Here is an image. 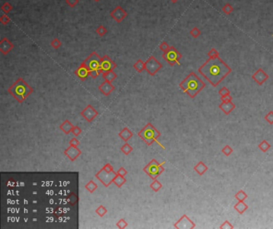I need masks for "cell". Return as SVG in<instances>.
<instances>
[{
    "instance_id": "cell-1",
    "label": "cell",
    "mask_w": 273,
    "mask_h": 229,
    "mask_svg": "<svg viewBox=\"0 0 273 229\" xmlns=\"http://www.w3.org/2000/svg\"><path fill=\"white\" fill-rule=\"evenodd\" d=\"M198 71L213 85L216 87L232 72V69L219 57L208 58L199 68Z\"/></svg>"
},
{
    "instance_id": "cell-2",
    "label": "cell",
    "mask_w": 273,
    "mask_h": 229,
    "mask_svg": "<svg viewBox=\"0 0 273 229\" xmlns=\"http://www.w3.org/2000/svg\"><path fill=\"white\" fill-rule=\"evenodd\" d=\"M205 85L204 81L194 72L189 73V75L180 84L181 90L192 98H195L205 87Z\"/></svg>"
},
{
    "instance_id": "cell-3",
    "label": "cell",
    "mask_w": 273,
    "mask_h": 229,
    "mask_svg": "<svg viewBox=\"0 0 273 229\" xmlns=\"http://www.w3.org/2000/svg\"><path fill=\"white\" fill-rule=\"evenodd\" d=\"M32 91L31 88L28 86L27 83L23 79H19L10 89H9V92L13 94L14 96L17 98L20 102H22L24 100L29 94Z\"/></svg>"
},
{
    "instance_id": "cell-4",
    "label": "cell",
    "mask_w": 273,
    "mask_h": 229,
    "mask_svg": "<svg viewBox=\"0 0 273 229\" xmlns=\"http://www.w3.org/2000/svg\"><path fill=\"white\" fill-rule=\"evenodd\" d=\"M83 64L89 69L90 76L94 77V78L98 77V75L102 72V69H101V58H99V56L95 52L92 53L86 59V61L83 62Z\"/></svg>"
},
{
    "instance_id": "cell-5",
    "label": "cell",
    "mask_w": 273,
    "mask_h": 229,
    "mask_svg": "<svg viewBox=\"0 0 273 229\" xmlns=\"http://www.w3.org/2000/svg\"><path fill=\"white\" fill-rule=\"evenodd\" d=\"M140 137L143 138L148 144H151L153 141H157V137H159V133L151 125H147L142 132L139 133Z\"/></svg>"
},
{
    "instance_id": "cell-6",
    "label": "cell",
    "mask_w": 273,
    "mask_h": 229,
    "mask_svg": "<svg viewBox=\"0 0 273 229\" xmlns=\"http://www.w3.org/2000/svg\"><path fill=\"white\" fill-rule=\"evenodd\" d=\"M163 57L171 65H174L176 64L180 65V60L182 58V54H180L175 47L170 46V48L167 51H165Z\"/></svg>"
},
{
    "instance_id": "cell-7",
    "label": "cell",
    "mask_w": 273,
    "mask_h": 229,
    "mask_svg": "<svg viewBox=\"0 0 273 229\" xmlns=\"http://www.w3.org/2000/svg\"><path fill=\"white\" fill-rule=\"evenodd\" d=\"M164 170L162 164H159L155 160H152L151 163L144 169V171L147 173L151 178L155 179L159 174L162 173V172Z\"/></svg>"
},
{
    "instance_id": "cell-8",
    "label": "cell",
    "mask_w": 273,
    "mask_h": 229,
    "mask_svg": "<svg viewBox=\"0 0 273 229\" xmlns=\"http://www.w3.org/2000/svg\"><path fill=\"white\" fill-rule=\"evenodd\" d=\"M96 177L99 178V181L105 185V186H108L110 183L112 181H114L115 177H116V174L114 172H107L103 169L99 172V173L97 174Z\"/></svg>"
},
{
    "instance_id": "cell-9",
    "label": "cell",
    "mask_w": 273,
    "mask_h": 229,
    "mask_svg": "<svg viewBox=\"0 0 273 229\" xmlns=\"http://www.w3.org/2000/svg\"><path fill=\"white\" fill-rule=\"evenodd\" d=\"M161 68H162V65L154 57H151L145 63V69L151 75H154Z\"/></svg>"
},
{
    "instance_id": "cell-10",
    "label": "cell",
    "mask_w": 273,
    "mask_h": 229,
    "mask_svg": "<svg viewBox=\"0 0 273 229\" xmlns=\"http://www.w3.org/2000/svg\"><path fill=\"white\" fill-rule=\"evenodd\" d=\"M175 227L183 229H192L196 227V224L189 219L187 215H184L175 224Z\"/></svg>"
},
{
    "instance_id": "cell-11",
    "label": "cell",
    "mask_w": 273,
    "mask_h": 229,
    "mask_svg": "<svg viewBox=\"0 0 273 229\" xmlns=\"http://www.w3.org/2000/svg\"><path fill=\"white\" fill-rule=\"evenodd\" d=\"M268 78H269L268 74L266 73V72L263 69H261V68L257 69L255 72V73H253V75H252V79L257 83L258 85H263V83L265 82Z\"/></svg>"
},
{
    "instance_id": "cell-12",
    "label": "cell",
    "mask_w": 273,
    "mask_h": 229,
    "mask_svg": "<svg viewBox=\"0 0 273 229\" xmlns=\"http://www.w3.org/2000/svg\"><path fill=\"white\" fill-rule=\"evenodd\" d=\"M116 65L115 64L112 60L109 58L108 56H104L103 58H101V69L103 73L111 71Z\"/></svg>"
},
{
    "instance_id": "cell-13",
    "label": "cell",
    "mask_w": 273,
    "mask_h": 229,
    "mask_svg": "<svg viewBox=\"0 0 273 229\" xmlns=\"http://www.w3.org/2000/svg\"><path fill=\"white\" fill-rule=\"evenodd\" d=\"M110 15H111V17H112L115 20H116L117 22L119 23V22H121L123 19H124V18L126 17L127 13L123 8H121L119 6H117V7L115 8L111 13H110Z\"/></svg>"
},
{
    "instance_id": "cell-14",
    "label": "cell",
    "mask_w": 273,
    "mask_h": 229,
    "mask_svg": "<svg viewBox=\"0 0 273 229\" xmlns=\"http://www.w3.org/2000/svg\"><path fill=\"white\" fill-rule=\"evenodd\" d=\"M76 74H77L78 77L81 78L82 80H85L87 77L90 76V70L84 64H82L80 65L79 69H77V71L76 72Z\"/></svg>"
},
{
    "instance_id": "cell-15",
    "label": "cell",
    "mask_w": 273,
    "mask_h": 229,
    "mask_svg": "<svg viewBox=\"0 0 273 229\" xmlns=\"http://www.w3.org/2000/svg\"><path fill=\"white\" fill-rule=\"evenodd\" d=\"M97 114H98V113H97V112L95 111L91 106H87V108L82 112V115H83L84 118H87V121H91V120L95 118V116H97Z\"/></svg>"
},
{
    "instance_id": "cell-16",
    "label": "cell",
    "mask_w": 273,
    "mask_h": 229,
    "mask_svg": "<svg viewBox=\"0 0 273 229\" xmlns=\"http://www.w3.org/2000/svg\"><path fill=\"white\" fill-rule=\"evenodd\" d=\"M219 108L225 114L228 115V114H230L231 112L232 111V110L236 108V106H235L234 103H232V102H222V103L219 105Z\"/></svg>"
},
{
    "instance_id": "cell-17",
    "label": "cell",
    "mask_w": 273,
    "mask_h": 229,
    "mask_svg": "<svg viewBox=\"0 0 273 229\" xmlns=\"http://www.w3.org/2000/svg\"><path fill=\"white\" fill-rule=\"evenodd\" d=\"M65 154H66L67 156H69V158H70L71 160H74L76 157H78V156H80V151L76 148V146H72V145H71V146L65 151Z\"/></svg>"
},
{
    "instance_id": "cell-18",
    "label": "cell",
    "mask_w": 273,
    "mask_h": 229,
    "mask_svg": "<svg viewBox=\"0 0 273 229\" xmlns=\"http://www.w3.org/2000/svg\"><path fill=\"white\" fill-rule=\"evenodd\" d=\"M13 47L14 46L12 43H11L10 41L6 39H3L0 43V49L3 54H7Z\"/></svg>"
},
{
    "instance_id": "cell-19",
    "label": "cell",
    "mask_w": 273,
    "mask_h": 229,
    "mask_svg": "<svg viewBox=\"0 0 273 229\" xmlns=\"http://www.w3.org/2000/svg\"><path fill=\"white\" fill-rule=\"evenodd\" d=\"M99 90L105 95H108L114 90V86L110 83V81H105L99 86Z\"/></svg>"
},
{
    "instance_id": "cell-20",
    "label": "cell",
    "mask_w": 273,
    "mask_h": 229,
    "mask_svg": "<svg viewBox=\"0 0 273 229\" xmlns=\"http://www.w3.org/2000/svg\"><path fill=\"white\" fill-rule=\"evenodd\" d=\"M208 168L206 165L205 164L203 163V161H200L199 163L196 164L195 167H194V170L199 175H203L206 171H207Z\"/></svg>"
},
{
    "instance_id": "cell-21",
    "label": "cell",
    "mask_w": 273,
    "mask_h": 229,
    "mask_svg": "<svg viewBox=\"0 0 273 229\" xmlns=\"http://www.w3.org/2000/svg\"><path fill=\"white\" fill-rule=\"evenodd\" d=\"M234 208L236 209V211H237L238 213L243 214L245 211H247V209L248 208V206L244 203V201H238L237 204H235Z\"/></svg>"
},
{
    "instance_id": "cell-22",
    "label": "cell",
    "mask_w": 273,
    "mask_h": 229,
    "mask_svg": "<svg viewBox=\"0 0 273 229\" xmlns=\"http://www.w3.org/2000/svg\"><path fill=\"white\" fill-rule=\"evenodd\" d=\"M60 128H61V129L63 131L64 133L67 134V133H70L71 131H72V129H73L74 127L72 126V124L69 123V121H66L62 125H61V126H60Z\"/></svg>"
},
{
    "instance_id": "cell-23",
    "label": "cell",
    "mask_w": 273,
    "mask_h": 229,
    "mask_svg": "<svg viewBox=\"0 0 273 229\" xmlns=\"http://www.w3.org/2000/svg\"><path fill=\"white\" fill-rule=\"evenodd\" d=\"M235 198H236L238 201H244L248 198V195L244 193L243 190H240L235 195Z\"/></svg>"
},
{
    "instance_id": "cell-24",
    "label": "cell",
    "mask_w": 273,
    "mask_h": 229,
    "mask_svg": "<svg viewBox=\"0 0 273 229\" xmlns=\"http://www.w3.org/2000/svg\"><path fill=\"white\" fill-rule=\"evenodd\" d=\"M103 77H105V79H106L107 81H110H110H113V80L116 77V74L111 70V71H109L107 72V73H103Z\"/></svg>"
},
{
    "instance_id": "cell-25",
    "label": "cell",
    "mask_w": 273,
    "mask_h": 229,
    "mask_svg": "<svg viewBox=\"0 0 273 229\" xmlns=\"http://www.w3.org/2000/svg\"><path fill=\"white\" fill-rule=\"evenodd\" d=\"M259 148H260V149H261L263 152H265L271 148V145H270V144L267 142V141L263 140V141L259 144Z\"/></svg>"
},
{
    "instance_id": "cell-26",
    "label": "cell",
    "mask_w": 273,
    "mask_h": 229,
    "mask_svg": "<svg viewBox=\"0 0 273 229\" xmlns=\"http://www.w3.org/2000/svg\"><path fill=\"white\" fill-rule=\"evenodd\" d=\"M132 133H131L130 131L128 130V129H124V130L120 133V137H122L125 141H126L128 139L130 138V137H132Z\"/></svg>"
},
{
    "instance_id": "cell-27",
    "label": "cell",
    "mask_w": 273,
    "mask_h": 229,
    "mask_svg": "<svg viewBox=\"0 0 273 229\" xmlns=\"http://www.w3.org/2000/svg\"><path fill=\"white\" fill-rule=\"evenodd\" d=\"M233 10H234V9H233V6H232L230 3H226L224 6L222 7V10H223V13L226 14V15H230V14L233 11Z\"/></svg>"
},
{
    "instance_id": "cell-28",
    "label": "cell",
    "mask_w": 273,
    "mask_h": 229,
    "mask_svg": "<svg viewBox=\"0 0 273 229\" xmlns=\"http://www.w3.org/2000/svg\"><path fill=\"white\" fill-rule=\"evenodd\" d=\"M113 181H114L115 183V185H116L117 186L120 187L121 185H123V184L124 183V182H125V180L124 179L123 176H120L118 174V176H116V177H115V179Z\"/></svg>"
},
{
    "instance_id": "cell-29",
    "label": "cell",
    "mask_w": 273,
    "mask_h": 229,
    "mask_svg": "<svg viewBox=\"0 0 273 229\" xmlns=\"http://www.w3.org/2000/svg\"><path fill=\"white\" fill-rule=\"evenodd\" d=\"M207 56L209 57V58H217V57H219V51L215 48L211 49L209 52L207 53Z\"/></svg>"
},
{
    "instance_id": "cell-30",
    "label": "cell",
    "mask_w": 273,
    "mask_h": 229,
    "mask_svg": "<svg viewBox=\"0 0 273 229\" xmlns=\"http://www.w3.org/2000/svg\"><path fill=\"white\" fill-rule=\"evenodd\" d=\"M190 35H192L193 38H198V37L201 35V31H200V30L199 29L198 27H193L192 30H191Z\"/></svg>"
},
{
    "instance_id": "cell-31",
    "label": "cell",
    "mask_w": 273,
    "mask_h": 229,
    "mask_svg": "<svg viewBox=\"0 0 273 229\" xmlns=\"http://www.w3.org/2000/svg\"><path fill=\"white\" fill-rule=\"evenodd\" d=\"M134 67L136 68L138 71L140 72V71H142V70H143L144 68H145V64L143 63V61H141V60H139V61H138V62H136L135 65H134Z\"/></svg>"
},
{
    "instance_id": "cell-32",
    "label": "cell",
    "mask_w": 273,
    "mask_h": 229,
    "mask_svg": "<svg viewBox=\"0 0 273 229\" xmlns=\"http://www.w3.org/2000/svg\"><path fill=\"white\" fill-rule=\"evenodd\" d=\"M219 228L220 229H233L234 228V226L228 221V220H225L220 226H219Z\"/></svg>"
},
{
    "instance_id": "cell-33",
    "label": "cell",
    "mask_w": 273,
    "mask_h": 229,
    "mask_svg": "<svg viewBox=\"0 0 273 229\" xmlns=\"http://www.w3.org/2000/svg\"><path fill=\"white\" fill-rule=\"evenodd\" d=\"M232 152H233V149L231 148L229 145H226V146L223 147V148H222V152L224 154L225 156H230L231 154L232 153Z\"/></svg>"
},
{
    "instance_id": "cell-34",
    "label": "cell",
    "mask_w": 273,
    "mask_h": 229,
    "mask_svg": "<svg viewBox=\"0 0 273 229\" xmlns=\"http://www.w3.org/2000/svg\"><path fill=\"white\" fill-rule=\"evenodd\" d=\"M86 188H87L91 193H93L94 190H95V189H97V185L94 183L93 181H91L90 183H88L87 185H86Z\"/></svg>"
},
{
    "instance_id": "cell-35",
    "label": "cell",
    "mask_w": 273,
    "mask_h": 229,
    "mask_svg": "<svg viewBox=\"0 0 273 229\" xmlns=\"http://www.w3.org/2000/svg\"><path fill=\"white\" fill-rule=\"evenodd\" d=\"M264 119L268 122L269 124L272 125L273 124V111H270L267 115L264 117Z\"/></svg>"
},
{
    "instance_id": "cell-36",
    "label": "cell",
    "mask_w": 273,
    "mask_h": 229,
    "mask_svg": "<svg viewBox=\"0 0 273 229\" xmlns=\"http://www.w3.org/2000/svg\"><path fill=\"white\" fill-rule=\"evenodd\" d=\"M219 94L220 95L221 97H223V96H226V95H228L230 94V90H229L227 88V87L223 86V88L221 89L219 91Z\"/></svg>"
},
{
    "instance_id": "cell-37",
    "label": "cell",
    "mask_w": 273,
    "mask_h": 229,
    "mask_svg": "<svg viewBox=\"0 0 273 229\" xmlns=\"http://www.w3.org/2000/svg\"><path fill=\"white\" fill-rule=\"evenodd\" d=\"M96 32L98 33L100 36H103V35H104L105 34L107 33V29H106L103 26H99V27L97 28Z\"/></svg>"
},
{
    "instance_id": "cell-38",
    "label": "cell",
    "mask_w": 273,
    "mask_h": 229,
    "mask_svg": "<svg viewBox=\"0 0 273 229\" xmlns=\"http://www.w3.org/2000/svg\"><path fill=\"white\" fill-rule=\"evenodd\" d=\"M151 188H152V189L155 191V192H157V191H159V189H160L161 187H162V185H161V184L159 183L158 181H155L153 183L151 184Z\"/></svg>"
},
{
    "instance_id": "cell-39",
    "label": "cell",
    "mask_w": 273,
    "mask_h": 229,
    "mask_svg": "<svg viewBox=\"0 0 273 229\" xmlns=\"http://www.w3.org/2000/svg\"><path fill=\"white\" fill-rule=\"evenodd\" d=\"M11 9H12V6H11L8 2H5L2 6V10H3L4 12H6V13H8L10 10H11Z\"/></svg>"
},
{
    "instance_id": "cell-40",
    "label": "cell",
    "mask_w": 273,
    "mask_h": 229,
    "mask_svg": "<svg viewBox=\"0 0 273 229\" xmlns=\"http://www.w3.org/2000/svg\"><path fill=\"white\" fill-rule=\"evenodd\" d=\"M169 48H170V46H169V45L167 44L166 42H163V43L159 45V49H160L161 50H163V52L167 51Z\"/></svg>"
},
{
    "instance_id": "cell-41",
    "label": "cell",
    "mask_w": 273,
    "mask_h": 229,
    "mask_svg": "<svg viewBox=\"0 0 273 229\" xmlns=\"http://www.w3.org/2000/svg\"><path fill=\"white\" fill-rule=\"evenodd\" d=\"M132 150V147H131L130 145H129V144H125V145H124V146L122 148V151L125 154H128Z\"/></svg>"
},
{
    "instance_id": "cell-42",
    "label": "cell",
    "mask_w": 273,
    "mask_h": 229,
    "mask_svg": "<svg viewBox=\"0 0 273 229\" xmlns=\"http://www.w3.org/2000/svg\"><path fill=\"white\" fill-rule=\"evenodd\" d=\"M51 46L54 47V48L57 49L60 46H61V43H60V41L57 39H54V40L51 42Z\"/></svg>"
},
{
    "instance_id": "cell-43",
    "label": "cell",
    "mask_w": 273,
    "mask_h": 229,
    "mask_svg": "<svg viewBox=\"0 0 273 229\" xmlns=\"http://www.w3.org/2000/svg\"><path fill=\"white\" fill-rule=\"evenodd\" d=\"M96 212L99 214L100 216H103V215H104V214L107 212V210L105 209L103 206H100L99 208H98V209L96 210Z\"/></svg>"
},
{
    "instance_id": "cell-44",
    "label": "cell",
    "mask_w": 273,
    "mask_h": 229,
    "mask_svg": "<svg viewBox=\"0 0 273 229\" xmlns=\"http://www.w3.org/2000/svg\"><path fill=\"white\" fill-rule=\"evenodd\" d=\"M0 21L1 23H2L3 24H6L10 22V18L6 16V15H3L1 16V19H0Z\"/></svg>"
},
{
    "instance_id": "cell-45",
    "label": "cell",
    "mask_w": 273,
    "mask_h": 229,
    "mask_svg": "<svg viewBox=\"0 0 273 229\" xmlns=\"http://www.w3.org/2000/svg\"><path fill=\"white\" fill-rule=\"evenodd\" d=\"M221 101L223 102H232V97L231 96L230 94L226 95V96L221 97Z\"/></svg>"
},
{
    "instance_id": "cell-46",
    "label": "cell",
    "mask_w": 273,
    "mask_h": 229,
    "mask_svg": "<svg viewBox=\"0 0 273 229\" xmlns=\"http://www.w3.org/2000/svg\"><path fill=\"white\" fill-rule=\"evenodd\" d=\"M66 1L68 5L72 6V7H74L79 2V0H66Z\"/></svg>"
},
{
    "instance_id": "cell-47",
    "label": "cell",
    "mask_w": 273,
    "mask_h": 229,
    "mask_svg": "<svg viewBox=\"0 0 273 229\" xmlns=\"http://www.w3.org/2000/svg\"><path fill=\"white\" fill-rule=\"evenodd\" d=\"M72 132H73V133L76 135V136H78V135L81 133V129H80L79 127H75L73 128V129H72Z\"/></svg>"
},
{
    "instance_id": "cell-48",
    "label": "cell",
    "mask_w": 273,
    "mask_h": 229,
    "mask_svg": "<svg viewBox=\"0 0 273 229\" xmlns=\"http://www.w3.org/2000/svg\"><path fill=\"white\" fill-rule=\"evenodd\" d=\"M78 144H79V141H78L76 138H73L72 141H70V144L71 145H72V146H77Z\"/></svg>"
},
{
    "instance_id": "cell-49",
    "label": "cell",
    "mask_w": 273,
    "mask_h": 229,
    "mask_svg": "<svg viewBox=\"0 0 273 229\" xmlns=\"http://www.w3.org/2000/svg\"><path fill=\"white\" fill-rule=\"evenodd\" d=\"M126 173H127V172L125 171V170H124V169H123V168L122 169H120L118 171L119 175L123 176V177H124V175H126Z\"/></svg>"
},
{
    "instance_id": "cell-50",
    "label": "cell",
    "mask_w": 273,
    "mask_h": 229,
    "mask_svg": "<svg viewBox=\"0 0 273 229\" xmlns=\"http://www.w3.org/2000/svg\"><path fill=\"white\" fill-rule=\"evenodd\" d=\"M171 2H172L173 3H176V2H178V0H171Z\"/></svg>"
},
{
    "instance_id": "cell-51",
    "label": "cell",
    "mask_w": 273,
    "mask_h": 229,
    "mask_svg": "<svg viewBox=\"0 0 273 229\" xmlns=\"http://www.w3.org/2000/svg\"><path fill=\"white\" fill-rule=\"evenodd\" d=\"M95 2H99V0H95Z\"/></svg>"
},
{
    "instance_id": "cell-52",
    "label": "cell",
    "mask_w": 273,
    "mask_h": 229,
    "mask_svg": "<svg viewBox=\"0 0 273 229\" xmlns=\"http://www.w3.org/2000/svg\"><path fill=\"white\" fill-rule=\"evenodd\" d=\"M272 36H273V35H272Z\"/></svg>"
}]
</instances>
